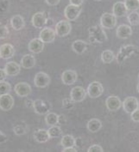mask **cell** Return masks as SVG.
<instances>
[{
    "mask_svg": "<svg viewBox=\"0 0 139 152\" xmlns=\"http://www.w3.org/2000/svg\"><path fill=\"white\" fill-rule=\"evenodd\" d=\"M78 79L77 72L73 70H67L61 75V81L66 85H72L76 83Z\"/></svg>",
    "mask_w": 139,
    "mask_h": 152,
    "instance_id": "5bb4252c",
    "label": "cell"
},
{
    "mask_svg": "<svg viewBox=\"0 0 139 152\" xmlns=\"http://www.w3.org/2000/svg\"><path fill=\"white\" fill-rule=\"evenodd\" d=\"M72 49L77 54H83L87 49V44L84 40H74L72 44Z\"/></svg>",
    "mask_w": 139,
    "mask_h": 152,
    "instance_id": "d4e9b609",
    "label": "cell"
},
{
    "mask_svg": "<svg viewBox=\"0 0 139 152\" xmlns=\"http://www.w3.org/2000/svg\"><path fill=\"white\" fill-rule=\"evenodd\" d=\"M71 29H72V26L70 23L68 21L62 20L56 23L55 30L56 32V35H58L59 37H65L70 34Z\"/></svg>",
    "mask_w": 139,
    "mask_h": 152,
    "instance_id": "8992f818",
    "label": "cell"
},
{
    "mask_svg": "<svg viewBox=\"0 0 139 152\" xmlns=\"http://www.w3.org/2000/svg\"><path fill=\"white\" fill-rule=\"evenodd\" d=\"M94 1H101V0H94Z\"/></svg>",
    "mask_w": 139,
    "mask_h": 152,
    "instance_id": "c3c4849f",
    "label": "cell"
},
{
    "mask_svg": "<svg viewBox=\"0 0 139 152\" xmlns=\"http://www.w3.org/2000/svg\"><path fill=\"white\" fill-rule=\"evenodd\" d=\"M100 25L103 28H113L117 25V16L113 13H104L100 17Z\"/></svg>",
    "mask_w": 139,
    "mask_h": 152,
    "instance_id": "3957f363",
    "label": "cell"
},
{
    "mask_svg": "<svg viewBox=\"0 0 139 152\" xmlns=\"http://www.w3.org/2000/svg\"><path fill=\"white\" fill-rule=\"evenodd\" d=\"M127 20L131 26H138L139 25V13L135 11H131V13L127 16Z\"/></svg>",
    "mask_w": 139,
    "mask_h": 152,
    "instance_id": "f546056e",
    "label": "cell"
},
{
    "mask_svg": "<svg viewBox=\"0 0 139 152\" xmlns=\"http://www.w3.org/2000/svg\"><path fill=\"white\" fill-rule=\"evenodd\" d=\"M63 152H76L77 151V148H74V147H70V148H64L63 149Z\"/></svg>",
    "mask_w": 139,
    "mask_h": 152,
    "instance_id": "ee69618b",
    "label": "cell"
},
{
    "mask_svg": "<svg viewBox=\"0 0 139 152\" xmlns=\"http://www.w3.org/2000/svg\"><path fill=\"white\" fill-rule=\"evenodd\" d=\"M28 48H29V51L33 53H40L43 51L44 49V42L39 38H35L30 41L29 45H28Z\"/></svg>",
    "mask_w": 139,
    "mask_h": 152,
    "instance_id": "d6986e66",
    "label": "cell"
},
{
    "mask_svg": "<svg viewBox=\"0 0 139 152\" xmlns=\"http://www.w3.org/2000/svg\"><path fill=\"white\" fill-rule=\"evenodd\" d=\"M7 140H8V137L6 136L4 132H2L0 131V144L7 142Z\"/></svg>",
    "mask_w": 139,
    "mask_h": 152,
    "instance_id": "ab89813d",
    "label": "cell"
},
{
    "mask_svg": "<svg viewBox=\"0 0 139 152\" xmlns=\"http://www.w3.org/2000/svg\"><path fill=\"white\" fill-rule=\"evenodd\" d=\"M14 106V99L10 94L0 96V108L3 111H10Z\"/></svg>",
    "mask_w": 139,
    "mask_h": 152,
    "instance_id": "9a60e30c",
    "label": "cell"
},
{
    "mask_svg": "<svg viewBox=\"0 0 139 152\" xmlns=\"http://www.w3.org/2000/svg\"><path fill=\"white\" fill-rule=\"evenodd\" d=\"M131 115L132 121H134L136 123H139V108L136 109L133 113H131Z\"/></svg>",
    "mask_w": 139,
    "mask_h": 152,
    "instance_id": "f35d334b",
    "label": "cell"
},
{
    "mask_svg": "<svg viewBox=\"0 0 139 152\" xmlns=\"http://www.w3.org/2000/svg\"><path fill=\"white\" fill-rule=\"evenodd\" d=\"M137 50H138V48L134 45L122 46L119 49V52H118L117 58H116L118 64H123L127 58H129L130 57H131L135 53V52Z\"/></svg>",
    "mask_w": 139,
    "mask_h": 152,
    "instance_id": "7a4b0ae2",
    "label": "cell"
},
{
    "mask_svg": "<svg viewBox=\"0 0 139 152\" xmlns=\"http://www.w3.org/2000/svg\"><path fill=\"white\" fill-rule=\"evenodd\" d=\"M36 64L35 58L31 54H26L21 59V66L24 69H31Z\"/></svg>",
    "mask_w": 139,
    "mask_h": 152,
    "instance_id": "cb8c5ba5",
    "label": "cell"
},
{
    "mask_svg": "<svg viewBox=\"0 0 139 152\" xmlns=\"http://www.w3.org/2000/svg\"><path fill=\"white\" fill-rule=\"evenodd\" d=\"M101 128H102V122L98 119H92L87 123V129L92 133L98 132Z\"/></svg>",
    "mask_w": 139,
    "mask_h": 152,
    "instance_id": "484cf974",
    "label": "cell"
},
{
    "mask_svg": "<svg viewBox=\"0 0 139 152\" xmlns=\"http://www.w3.org/2000/svg\"><path fill=\"white\" fill-rule=\"evenodd\" d=\"M87 95L90 96L91 98H98L99 96H102L104 92L103 85L97 81L92 82L87 87Z\"/></svg>",
    "mask_w": 139,
    "mask_h": 152,
    "instance_id": "5b68a950",
    "label": "cell"
},
{
    "mask_svg": "<svg viewBox=\"0 0 139 152\" xmlns=\"http://www.w3.org/2000/svg\"><path fill=\"white\" fill-rule=\"evenodd\" d=\"M61 144L63 148L74 147L75 146V138L72 135H65L62 137Z\"/></svg>",
    "mask_w": 139,
    "mask_h": 152,
    "instance_id": "f1b7e54d",
    "label": "cell"
},
{
    "mask_svg": "<svg viewBox=\"0 0 139 152\" xmlns=\"http://www.w3.org/2000/svg\"><path fill=\"white\" fill-rule=\"evenodd\" d=\"M9 33H10V31H9L8 28L3 23H0V40L7 38Z\"/></svg>",
    "mask_w": 139,
    "mask_h": 152,
    "instance_id": "e575fe53",
    "label": "cell"
},
{
    "mask_svg": "<svg viewBox=\"0 0 139 152\" xmlns=\"http://www.w3.org/2000/svg\"><path fill=\"white\" fill-rule=\"evenodd\" d=\"M106 106L109 111L115 112V111H118L121 107L122 102L118 96H108L106 100Z\"/></svg>",
    "mask_w": 139,
    "mask_h": 152,
    "instance_id": "7c38bea8",
    "label": "cell"
},
{
    "mask_svg": "<svg viewBox=\"0 0 139 152\" xmlns=\"http://www.w3.org/2000/svg\"><path fill=\"white\" fill-rule=\"evenodd\" d=\"M10 2L9 0H0V12L4 13L8 10Z\"/></svg>",
    "mask_w": 139,
    "mask_h": 152,
    "instance_id": "8d00e7d4",
    "label": "cell"
},
{
    "mask_svg": "<svg viewBox=\"0 0 139 152\" xmlns=\"http://www.w3.org/2000/svg\"><path fill=\"white\" fill-rule=\"evenodd\" d=\"M138 81H139V74H138Z\"/></svg>",
    "mask_w": 139,
    "mask_h": 152,
    "instance_id": "681fc988",
    "label": "cell"
},
{
    "mask_svg": "<svg viewBox=\"0 0 139 152\" xmlns=\"http://www.w3.org/2000/svg\"><path fill=\"white\" fill-rule=\"evenodd\" d=\"M10 25L13 28V29H15L16 31L23 29L25 26L24 17L20 15H15L14 16H12L10 19Z\"/></svg>",
    "mask_w": 139,
    "mask_h": 152,
    "instance_id": "7402d4cb",
    "label": "cell"
},
{
    "mask_svg": "<svg viewBox=\"0 0 139 152\" xmlns=\"http://www.w3.org/2000/svg\"><path fill=\"white\" fill-rule=\"evenodd\" d=\"M45 1L49 6H56L61 0H45Z\"/></svg>",
    "mask_w": 139,
    "mask_h": 152,
    "instance_id": "7bdbcfd3",
    "label": "cell"
},
{
    "mask_svg": "<svg viewBox=\"0 0 139 152\" xmlns=\"http://www.w3.org/2000/svg\"><path fill=\"white\" fill-rule=\"evenodd\" d=\"M6 77H7V73L5 72V70L4 69H0V82L5 80Z\"/></svg>",
    "mask_w": 139,
    "mask_h": 152,
    "instance_id": "60d3db41",
    "label": "cell"
},
{
    "mask_svg": "<svg viewBox=\"0 0 139 152\" xmlns=\"http://www.w3.org/2000/svg\"><path fill=\"white\" fill-rule=\"evenodd\" d=\"M117 36L119 39L125 40L130 38L132 35V28L131 26L126 24H121L117 28Z\"/></svg>",
    "mask_w": 139,
    "mask_h": 152,
    "instance_id": "ac0fdd59",
    "label": "cell"
},
{
    "mask_svg": "<svg viewBox=\"0 0 139 152\" xmlns=\"http://www.w3.org/2000/svg\"><path fill=\"white\" fill-rule=\"evenodd\" d=\"M56 36V32L55 30L52 29L49 27H46L43 28L41 29V31L40 32L39 34V38L41 39L44 43H51L53 42Z\"/></svg>",
    "mask_w": 139,
    "mask_h": 152,
    "instance_id": "30bf717a",
    "label": "cell"
},
{
    "mask_svg": "<svg viewBox=\"0 0 139 152\" xmlns=\"http://www.w3.org/2000/svg\"><path fill=\"white\" fill-rule=\"evenodd\" d=\"M34 111L38 114H47L49 113V110L51 109V104L47 101H43L41 99H37L34 101V106H33Z\"/></svg>",
    "mask_w": 139,
    "mask_h": 152,
    "instance_id": "277c9868",
    "label": "cell"
},
{
    "mask_svg": "<svg viewBox=\"0 0 139 152\" xmlns=\"http://www.w3.org/2000/svg\"><path fill=\"white\" fill-rule=\"evenodd\" d=\"M74 102L71 98H65L62 101V107L65 109H71L72 107H74Z\"/></svg>",
    "mask_w": 139,
    "mask_h": 152,
    "instance_id": "d590c367",
    "label": "cell"
},
{
    "mask_svg": "<svg viewBox=\"0 0 139 152\" xmlns=\"http://www.w3.org/2000/svg\"><path fill=\"white\" fill-rule=\"evenodd\" d=\"M50 77L47 73L45 72H38L35 76V78H34V83H35V87L37 88H46L48 87L50 83Z\"/></svg>",
    "mask_w": 139,
    "mask_h": 152,
    "instance_id": "9c48e42d",
    "label": "cell"
},
{
    "mask_svg": "<svg viewBox=\"0 0 139 152\" xmlns=\"http://www.w3.org/2000/svg\"><path fill=\"white\" fill-rule=\"evenodd\" d=\"M75 146H77V148H78V147H81L82 146L81 138H77V139H75Z\"/></svg>",
    "mask_w": 139,
    "mask_h": 152,
    "instance_id": "bcb514c9",
    "label": "cell"
},
{
    "mask_svg": "<svg viewBox=\"0 0 139 152\" xmlns=\"http://www.w3.org/2000/svg\"><path fill=\"white\" fill-rule=\"evenodd\" d=\"M45 122L49 126H55L59 123V115L55 113H48L45 117Z\"/></svg>",
    "mask_w": 139,
    "mask_h": 152,
    "instance_id": "83f0119b",
    "label": "cell"
},
{
    "mask_svg": "<svg viewBox=\"0 0 139 152\" xmlns=\"http://www.w3.org/2000/svg\"><path fill=\"white\" fill-rule=\"evenodd\" d=\"M26 131H27V126L24 123H22V124H18L16 125V126H14L13 128V132L14 133L17 135V136H22V135H24L26 133Z\"/></svg>",
    "mask_w": 139,
    "mask_h": 152,
    "instance_id": "d6a6232c",
    "label": "cell"
},
{
    "mask_svg": "<svg viewBox=\"0 0 139 152\" xmlns=\"http://www.w3.org/2000/svg\"><path fill=\"white\" fill-rule=\"evenodd\" d=\"M89 40L92 43H103L107 40L106 33L103 29L102 26L94 25L88 28Z\"/></svg>",
    "mask_w": 139,
    "mask_h": 152,
    "instance_id": "6da1fadb",
    "label": "cell"
},
{
    "mask_svg": "<svg viewBox=\"0 0 139 152\" xmlns=\"http://www.w3.org/2000/svg\"><path fill=\"white\" fill-rule=\"evenodd\" d=\"M114 58V53L111 50H105L101 53V60L104 64H111Z\"/></svg>",
    "mask_w": 139,
    "mask_h": 152,
    "instance_id": "4316f807",
    "label": "cell"
},
{
    "mask_svg": "<svg viewBox=\"0 0 139 152\" xmlns=\"http://www.w3.org/2000/svg\"><path fill=\"white\" fill-rule=\"evenodd\" d=\"M69 3L71 4L77 5V6H81L84 3V0H69Z\"/></svg>",
    "mask_w": 139,
    "mask_h": 152,
    "instance_id": "b9f144b4",
    "label": "cell"
},
{
    "mask_svg": "<svg viewBox=\"0 0 139 152\" xmlns=\"http://www.w3.org/2000/svg\"><path fill=\"white\" fill-rule=\"evenodd\" d=\"M123 3L130 11H135L139 9V0H124Z\"/></svg>",
    "mask_w": 139,
    "mask_h": 152,
    "instance_id": "4dcf8cb0",
    "label": "cell"
},
{
    "mask_svg": "<svg viewBox=\"0 0 139 152\" xmlns=\"http://www.w3.org/2000/svg\"><path fill=\"white\" fill-rule=\"evenodd\" d=\"M4 70L8 76H17L20 73L21 67L16 62H8L5 64Z\"/></svg>",
    "mask_w": 139,
    "mask_h": 152,
    "instance_id": "603a6c76",
    "label": "cell"
},
{
    "mask_svg": "<svg viewBox=\"0 0 139 152\" xmlns=\"http://www.w3.org/2000/svg\"><path fill=\"white\" fill-rule=\"evenodd\" d=\"M33 137H34V139L37 143H40V144L48 142L50 138L48 130H45V129H38L37 131L34 132Z\"/></svg>",
    "mask_w": 139,
    "mask_h": 152,
    "instance_id": "ffe728a7",
    "label": "cell"
},
{
    "mask_svg": "<svg viewBox=\"0 0 139 152\" xmlns=\"http://www.w3.org/2000/svg\"><path fill=\"white\" fill-rule=\"evenodd\" d=\"M128 10L125 6V4L123 2H117L113 4L112 7V13L117 17H123L127 14Z\"/></svg>",
    "mask_w": 139,
    "mask_h": 152,
    "instance_id": "44dd1931",
    "label": "cell"
},
{
    "mask_svg": "<svg viewBox=\"0 0 139 152\" xmlns=\"http://www.w3.org/2000/svg\"><path fill=\"white\" fill-rule=\"evenodd\" d=\"M123 108L127 113L131 114V113L134 112L136 109L139 108L138 100L134 96H129L125 98L123 102Z\"/></svg>",
    "mask_w": 139,
    "mask_h": 152,
    "instance_id": "ba28073f",
    "label": "cell"
},
{
    "mask_svg": "<svg viewBox=\"0 0 139 152\" xmlns=\"http://www.w3.org/2000/svg\"><path fill=\"white\" fill-rule=\"evenodd\" d=\"M15 92L20 97H26L31 94V86L27 83H18L15 85Z\"/></svg>",
    "mask_w": 139,
    "mask_h": 152,
    "instance_id": "e0dca14e",
    "label": "cell"
},
{
    "mask_svg": "<svg viewBox=\"0 0 139 152\" xmlns=\"http://www.w3.org/2000/svg\"><path fill=\"white\" fill-rule=\"evenodd\" d=\"M10 91H11V86L9 83L4 81L0 82V96L10 94Z\"/></svg>",
    "mask_w": 139,
    "mask_h": 152,
    "instance_id": "836d02e7",
    "label": "cell"
},
{
    "mask_svg": "<svg viewBox=\"0 0 139 152\" xmlns=\"http://www.w3.org/2000/svg\"><path fill=\"white\" fill-rule=\"evenodd\" d=\"M81 12V6H77L69 4L64 10V16L69 21H75Z\"/></svg>",
    "mask_w": 139,
    "mask_h": 152,
    "instance_id": "52a82bcc",
    "label": "cell"
},
{
    "mask_svg": "<svg viewBox=\"0 0 139 152\" xmlns=\"http://www.w3.org/2000/svg\"><path fill=\"white\" fill-rule=\"evenodd\" d=\"M25 104H26L27 107H33V106H34V101L29 99V100H27V101L25 102Z\"/></svg>",
    "mask_w": 139,
    "mask_h": 152,
    "instance_id": "f6af8a7d",
    "label": "cell"
},
{
    "mask_svg": "<svg viewBox=\"0 0 139 152\" xmlns=\"http://www.w3.org/2000/svg\"><path fill=\"white\" fill-rule=\"evenodd\" d=\"M15 55V48L9 43L3 44L0 47V58L3 59H10Z\"/></svg>",
    "mask_w": 139,
    "mask_h": 152,
    "instance_id": "2e32d148",
    "label": "cell"
},
{
    "mask_svg": "<svg viewBox=\"0 0 139 152\" xmlns=\"http://www.w3.org/2000/svg\"><path fill=\"white\" fill-rule=\"evenodd\" d=\"M137 88H138V92L139 93V83H138V86H137Z\"/></svg>",
    "mask_w": 139,
    "mask_h": 152,
    "instance_id": "7dc6e473",
    "label": "cell"
},
{
    "mask_svg": "<svg viewBox=\"0 0 139 152\" xmlns=\"http://www.w3.org/2000/svg\"><path fill=\"white\" fill-rule=\"evenodd\" d=\"M48 132H49V134L50 137H58L59 136H61V133H62V131H61V127L56 126V125L55 126H52L48 130Z\"/></svg>",
    "mask_w": 139,
    "mask_h": 152,
    "instance_id": "1f68e13d",
    "label": "cell"
},
{
    "mask_svg": "<svg viewBox=\"0 0 139 152\" xmlns=\"http://www.w3.org/2000/svg\"><path fill=\"white\" fill-rule=\"evenodd\" d=\"M87 93L85 88L81 86H76L72 88L70 92V98L74 101V102H81L85 100Z\"/></svg>",
    "mask_w": 139,
    "mask_h": 152,
    "instance_id": "8fae6325",
    "label": "cell"
},
{
    "mask_svg": "<svg viewBox=\"0 0 139 152\" xmlns=\"http://www.w3.org/2000/svg\"><path fill=\"white\" fill-rule=\"evenodd\" d=\"M87 151L88 152H103L104 151V150H103V148H102L100 145H98V144H93V145H92V146H90V147L88 148Z\"/></svg>",
    "mask_w": 139,
    "mask_h": 152,
    "instance_id": "74e56055",
    "label": "cell"
},
{
    "mask_svg": "<svg viewBox=\"0 0 139 152\" xmlns=\"http://www.w3.org/2000/svg\"><path fill=\"white\" fill-rule=\"evenodd\" d=\"M47 16L45 12H37L32 16L31 23L36 28H42L47 23Z\"/></svg>",
    "mask_w": 139,
    "mask_h": 152,
    "instance_id": "4fadbf2b",
    "label": "cell"
}]
</instances>
